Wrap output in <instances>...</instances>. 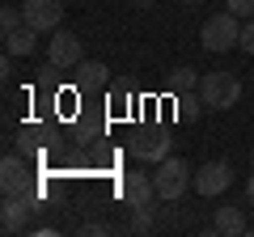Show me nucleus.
Wrapping results in <instances>:
<instances>
[{"label": "nucleus", "instance_id": "f257e3e1", "mask_svg": "<svg viewBox=\"0 0 254 237\" xmlns=\"http://www.w3.org/2000/svg\"><path fill=\"white\" fill-rule=\"evenodd\" d=\"M199 43L208 47L212 55H220V51H233L237 43H242V17H233V13H212L208 21H203V30H199Z\"/></svg>", "mask_w": 254, "mask_h": 237}, {"label": "nucleus", "instance_id": "f03ea898", "mask_svg": "<svg viewBox=\"0 0 254 237\" xmlns=\"http://www.w3.org/2000/svg\"><path fill=\"white\" fill-rule=\"evenodd\" d=\"M199 98H203L208 110H229V106H237V98H242V81H237L233 72H203Z\"/></svg>", "mask_w": 254, "mask_h": 237}, {"label": "nucleus", "instance_id": "7ed1b4c3", "mask_svg": "<svg viewBox=\"0 0 254 237\" xmlns=\"http://www.w3.org/2000/svg\"><path fill=\"white\" fill-rule=\"evenodd\" d=\"M153 182H157V199H182L190 191V182H195V174H190V165L182 157H165L161 170L153 174Z\"/></svg>", "mask_w": 254, "mask_h": 237}, {"label": "nucleus", "instance_id": "20e7f679", "mask_svg": "<svg viewBox=\"0 0 254 237\" xmlns=\"http://www.w3.org/2000/svg\"><path fill=\"white\" fill-rule=\"evenodd\" d=\"M127 153L136 157V161L161 165L165 157H170V131H165V127H136L131 140H127Z\"/></svg>", "mask_w": 254, "mask_h": 237}, {"label": "nucleus", "instance_id": "39448f33", "mask_svg": "<svg viewBox=\"0 0 254 237\" xmlns=\"http://www.w3.org/2000/svg\"><path fill=\"white\" fill-rule=\"evenodd\" d=\"M47 59H51L60 72H64V68H76V64L85 59V43H81V34H72V30H64V26H60V30L51 34V43H47Z\"/></svg>", "mask_w": 254, "mask_h": 237}, {"label": "nucleus", "instance_id": "423d86ee", "mask_svg": "<svg viewBox=\"0 0 254 237\" xmlns=\"http://www.w3.org/2000/svg\"><path fill=\"white\" fill-rule=\"evenodd\" d=\"M229 182H233V170H229L225 161H203L199 170H195V195H203V199L225 195Z\"/></svg>", "mask_w": 254, "mask_h": 237}, {"label": "nucleus", "instance_id": "0eeeda50", "mask_svg": "<svg viewBox=\"0 0 254 237\" xmlns=\"http://www.w3.org/2000/svg\"><path fill=\"white\" fill-rule=\"evenodd\" d=\"M21 13H26V26H34L38 34H55L64 26V4L60 0H26Z\"/></svg>", "mask_w": 254, "mask_h": 237}, {"label": "nucleus", "instance_id": "6e6552de", "mask_svg": "<svg viewBox=\"0 0 254 237\" xmlns=\"http://www.w3.org/2000/svg\"><path fill=\"white\" fill-rule=\"evenodd\" d=\"M34 203L38 195H4V208H0V229L4 233H21V229L30 225V216H34Z\"/></svg>", "mask_w": 254, "mask_h": 237}, {"label": "nucleus", "instance_id": "1a4fd4ad", "mask_svg": "<svg viewBox=\"0 0 254 237\" xmlns=\"http://www.w3.org/2000/svg\"><path fill=\"white\" fill-rule=\"evenodd\" d=\"M0 191L4 195H34V174L26 170V161L21 157H4L0 161Z\"/></svg>", "mask_w": 254, "mask_h": 237}, {"label": "nucleus", "instance_id": "9d476101", "mask_svg": "<svg viewBox=\"0 0 254 237\" xmlns=\"http://www.w3.org/2000/svg\"><path fill=\"white\" fill-rule=\"evenodd\" d=\"M119 195H123L127 208L136 212V208H144V203L157 199V182L148 178V174H136V170H131V174H123V178H119Z\"/></svg>", "mask_w": 254, "mask_h": 237}, {"label": "nucleus", "instance_id": "9b49d317", "mask_svg": "<svg viewBox=\"0 0 254 237\" xmlns=\"http://www.w3.org/2000/svg\"><path fill=\"white\" fill-rule=\"evenodd\" d=\"M4 51L9 55H34L38 51V30L34 26H17V30H4Z\"/></svg>", "mask_w": 254, "mask_h": 237}, {"label": "nucleus", "instance_id": "f8f14e48", "mask_svg": "<svg viewBox=\"0 0 254 237\" xmlns=\"http://www.w3.org/2000/svg\"><path fill=\"white\" fill-rule=\"evenodd\" d=\"M106 81H110V68L102 59H81L76 64V85L81 89H106Z\"/></svg>", "mask_w": 254, "mask_h": 237}, {"label": "nucleus", "instance_id": "ddd939ff", "mask_svg": "<svg viewBox=\"0 0 254 237\" xmlns=\"http://www.w3.org/2000/svg\"><path fill=\"white\" fill-rule=\"evenodd\" d=\"M212 229H216V233H246V216H242V208H233V203H229V208H216V220H212Z\"/></svg>", "mask_w": 254, "mask_h": 237}, {"label": "nucleus", "instance_id": "4468645a", "mask_svg": "<svg viewBox=\"0 0 254 237\" xmlns=\"http://www.w3.org/2000/svg\"><path fill=\"white\" fill-rule=\"evenodd\" d=\"M199 81H203V76H195V68H174V72H170V93H174V98H187V93H195Z\"/></svg>", "mask_w": 254, "mask_h": 237}, {"label": "nucleus", "instance_id": "2eb2a0df", "mask_svg": "<svg viewBox=\"0 0 254 237\" xmlns=\"http://www.w3.org/2000/svg\"><path fill=\"white\" fill-rule=\"evenodd\" d=\"M153 216H157V199L144 203V208H136V216H131V233H153Z\"/></svg>", "mask_w": 254, "mask_h": 237}, {"label": "nucleus", "instance_id": "dca6fc26", "mask_svg": "<svg viewBox=\"0 0 254 237\" xmlns=\"http://www.w3.org/2000/svg\"><path fill=\"white\" fill-rule=\"evenodd\" d=\"M17 26H26L21 4H4V9H0V30H17Z\"/></svg>", "mask_w": 254, "mask_h": 237}, {"label": "nucleus", "instance_id": "f3484780", "mask_svg": "<svg viewBox=\"0 0 254 237\" xmlns=\"http://www.w3.org/2000/svg\"><path fill=\"white\" fill-rule=\"evenodd\" d=\"M178 106H182V118H199L203 110H208V106H203V98L195 102V98H190V93H187V98H178Z\"/></svg>", "mask_w": 254, "mask_h": 237}, {"label": "nucleus", "instance_id": "a211bd4d", "mask_svg": "<svg viewBox=\"0 0 254 237\" xmlns=\"http://www.w3.org/2000/svg\"><path fill=\"white\" fill-rule=\"evenodd\" d=\"M225 4H229V13H233V17H242V21L254 17V0H225Z\"/></svg>", "mask_w": 254, "mask_h": 237}, {"label": "nucleus", "instance_id": "6ab92c4d", "mask_svg": "<svg viewBox=\"0 0 254 237\" xmlns=\"http://www.w3.org/2000/svg\"><path fill=\"white\" fill-rule=\"evenodd\" d=\"M237 47H242L246 55H254V17L242 21V43H237Z\"/></svg>", "mask_w": 254, "mask_h": 237}, {"label": "nucleus", "instance_id": "aec40b11", "mask_svg": "<svg viewBox=\"0 0 254 237\" xmlns=\"http://www.w3.org/2000/svg\"><path fill=\"white\" fill-rule=\"evenodd\" d=\"M127 4H131V9H153L157 0H127Z\"/></svg>", "mask_w": 254, "mask_h": 237}, {"label": "nucleus", "instance_id": "412c9836", "mask_svg": "<svg viewBox=\"0 0 254 237\" xmlns=\"http://www.w3.org/2000/svg\"><path fill=\"white\" fill-rule=\"evenodd\" d=\"M246 199L254 203V174H250V178H246Z\"/></svg>", "mask_w": 254, "mask_h": 237}, {"label": "nucleus", "instance_id": "4be33fe9", "mask_svg": "<svg viewBox=\"0 0 254 237\" xmlns=\"http://www.w3.org/2000/svg\"><path fill=\"white\" fill-rule=\"evenodd\" d=\"M182 4H199V0H182Z\"/></svg>", "mask_w": 254, "mask_h": 237}]
</instances>
